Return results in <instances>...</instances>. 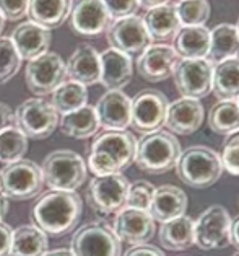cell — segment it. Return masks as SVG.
Segmentation results:
<instances>
[{"label": "cell", "mask_w": 239, "mask_h": 256, "mask_svg": "<svg viewBox=\"0 0 239 256\" xmlns=\"http://www.w3.org/2000/svg\"><path fill=\"white\" fill-rule=\"evenodd\" d=\"M239 54V34L236 26L230 23L217 24L210 30V48L207 54V60L212 66H217L220 62L238 58Z\"/></svg>", "instance_id": "4316f807"}, {"label": "cell", "mask_w": 239, "mask_h": 256, "mask_svg": "<svg viewBox=\"0 0 239 256\" xmlns=\"http://www.w3.org/2000/svg\"><path fill=\"white\" fill-rule=\"evenodd\" d=\"M181 154L178 137L168 130H156L137 140L134 164L148 174H163L174 170Z\"/></svg>", "instance_id": "7a4b0ae2"}, {"label": "cell", "mask_w": 239, "mask_h": 256, "mask_svg": "<svg viewBox=\"0 0 239 256\" xmlns=\"http://www.w3.org/2000/svg\"><path fill=\"white\" fill-rule=\"evenodd\" d=\"M99 62H101V84L108 90H122L127 86L134 76V66H132V58L127 54L119 52L116 49H106L99 54Z\"/></svg>", "instance_id": "44dd1931"}, {"label": "cell", "mask_w": 239, "mask_h": 256, "mask_svg": "<svg viewBox=\"0 0 239 256\" xmlns=\"http://www.w3.org/2000/svg\"><path fill=\"white\" fill-rule=\"evenodd\" d=\"M236 103H238V106H239V98H238V100H236Z\"/></svg>", "instance_id": "f5cc1de1"}, {"label": "cell", "mask_w": 239, "mask_h": 256, "mask_svg": "<svg viewBox=\"0 0 239 256\" xmlns=\"http://www.w3.org/2000/svg\"><path fill=\"white\" fill-rule=\"evenodd\" d=\"M59 121V113L44 98H29L15 111V128L33 140L51 137L57 129Z\"/></svg>", "instance_id": "8992f818"}, {"label": "cell", "mask_w": 239, "mask_h": 256, "mask_svg": "<svg viewBox=\"0 0 239 256\" xmlns=\"http://www.w3.org/2000/svg\"><path fill=\"white\" fill-rule=\"evenodd\" d=\"M124 256H166V254L163 253V250L153 245H148V243H143V245H135L129 248Z\"/></svg>", "instance_id": "7bdbcfd3"}, {"label": "cell", "mask_w": 239, "mask_h": 256, "mask_svg": "<svg viewBox=\"0 0 239 256\" xmlns=\"http://www.w3.org/2000/svg\"><path fill=\"white\" fill-rule=\"evenodd\" d=\"M220 158H222L223 170L233 176H239V130L226 136Z\"/></svg>", "instance_id": "74e56055"}, {"label": "cell", "mask_w": 239, "mask_h": 256, "mask_svg": "<svg viewBox=\"0 0 239 256\" xmlns=\"http://www.w3.org/2000/svg\"><path fill=\"white\" fill-rule=\"evenodd\" d=\"M236 30H238V34H239V18H238V24H236Z\"/></svg>", "instance_id": "f907efd6"}, {"label": "cell", "mask_w": 239, "mask_h": 256, "mask_svg": "<svg viewBox=\"0 0 239 256\" xmlns=\"http://www.w3.org/2000/svg\"><path fill=\"white\" fill-rule=\"evenodd\" d=\"M209 128L217 134L230 136L239 130V106L236 100L218 102L209 111Z\"/></svg>", "instance_id": "d6a6232c"}, {"label": "cell", "mask_w": 239, "mask_h": 256, "mask_svg": "<svg viewBox=\"0 0 239 256\" xmlns=\"http://www.w3.org/2000/svg\"><path fill=\"white\" fill-rule=\"evenodd\" d=\"M130 128L138 134H152L161 130L166 121L168 98L160 90H142L130 100Z\"/></svg>", "instance_id": "30bf717a"}, {"label": "cell", "mask_w": 239, "mask_h": 256, "mask_svg": "<svg viewBox=\"0 0 239 256\" xmlns=\"http://www.w3.org/2000/svg\"><path fill=\"white\" fill-rule=\"evenodd\" d=\"M103 4L112 22L135 15L137 10L140 8L138 0H103Z\"/></svg>", "instance_id": "ab89813d"}, {"label": "cell", "mask_w": 239, "mask_h": 256, "mask_svg": "<svg viewBox=\"0 0 239 256\" xmlns=\"http://www.w3.org/2000/svg\"><path fill=\"white\" fill-rule=\"evenodd\" d=\"M106 38L112 49L127 54L129 58L140 56L153 42L143 24L142 16L137 15L112 22L106 31Z\"/></svg>", "instance_id": "4fadbf2b"}, {"label": "cell", "mask_w": 239, "mask_h": 256, "mask_svg": "<svg viewBox=\"0 0 239 256\" xmlns=\"http://www.w3.org/2000/svg\"><path fill=\"white\" fill-rule=\"evenodd\" d=\"M28 137L16 128L5 129L0 132V164H15L28 154Z\"/></svg>", "instance_id": "836d02e7"}, {"label": "cell", "mask_w": 239, "mask_h": 256, "mask_svg": "<svg viewBox=\"0 0 239 256\" xmlns=\"http://www.w3.org/2000/svg\"><path fill=\"white\" fill-rule=\"evenodd\" d=\"M153 194H155V186L145 180H138L135 183L129 184L127 202H125V206L132 209L148 210L150 204H152Z\"/></svg>", "instance_id": "8d00e7d4"}, {"label": "cell", "mask_w": 239, "mask_h": 256, "mask_svg": "<svg viewBox=\"0 0 239 256\" xmlns=\"http://www.w3.org/2000/svg\"><path fill=\"white\" fill-rule=\"evenodd\" d=\"M142 20L150 38L156 42H166L174 40V36L182 28L178 12H176V5L169 4L147 10V14L142 16Z\"/></svg>", "instance_id": "cb8c5ba5"}, {"label": "cell", "mask_w": 239, "mask_h": 256, "mask_svg": "<svg viewBox=\"0 0 239 256\" xmlns=\"http://www.w3.org/2000/svg\"><path fill=\"white\" fill-rule=\"evenodd\" d=\"M60 130L72 139L85 140L96 136L99 130V121L94 106L85 104L83 108L67 113L59 121Z\"/></svg>", "instance_id": "f1b7e54d"}, {"label": "cell", "mask_w": 239, "mask_h": 256, "mask_svg": "<svg viewBox=\"0 0 239 256\" xmlns=\"http://www.w3.org/2000/svg\"><path fill=\"white\" fill-rule=\"evenodd\" d=\"M231 240V217L223 206L213 204L194 220V245L202 252L223 250Z\"/></svg>", "instance_id": "ba28073f"}, {"label": "cell", "mask_w": 239, "mask_h": 256, "mask_svg": "<svg viewBox=\"0 0 239 256\" xmlns=\"http://www.w3.org/2000/svg\"><path fill=\"white\" fill-rule=\"evenodd\" d=\"M3 28H5V18L2 16V14H0V34H2Z\"/></svg>", "instance_id": "681fc988"}, {"label": "cell", "mask_w": 239, "mask_h": 256, "mask_svg": "<svg viewBox=\"0 0 239 256\" xmlns=\"http://www.w3.org/2000/svg\"><path fill=\"white\" fill-rule=\"evenodd\" d=\"M10 128H15V111L0 102V132Z\"/></svg>", "instance_id": "ee69618b"}, {"label": "cell", "mask_w": 239, "mask_h": 256, "mask_svg": "<svg viewBox=\"0 0 239 256\" xmlns=\"http://www.w3.org/2000/svg\"><path fill=\"white\" fill-rule=\"evenodd\" d=\"M181 26H205L210 18L209 0H181L176 5Z\"/></svg>", "instance_id": "e575fe53"}, {"label": "cell", "mask_w": 239, "mask_h": 256, "mask_svg": "<svg viewBox=\"0 0 239 256\" xmlns=\"http://www.w3.org/2000/svg\"><path fill=\"white\" fill-rule=\"evenodd\" d=\"M73 7V0H29L28 16L31 22L49 31L64 24Z\"/></svg>", "instance_id": "d4e9b609"}, {"label": "cell", "mask_w": 239, "mask_h": 256, "mask_svg": "<svg viewBox=\"0 0 239 256\" xmlns=\"http://www.w3.org/2000/svg\"><path fill=\"white\" fill-rule=\"evenodd\" d=\"M233 256H239V252H238V253H235V254H233Z\"/></svg>", "instance_id": "816d5d0a"}, {"label": "cell", "mask_w": 239, "mask_h": 256, "mask_svg": "<svg viewBox=\"0 0 239 256\" xmlns=\"http://www.w3.org/2000/svg\"><path fill=\"white\" fill-rule=\"evenodd\" d=\"M130 98L122 90H108L94 106L99 128L104 130H125L130 126Z\"/></svg>", "instance_id": "ac0fdd59"}, {"label": "cell", "mask_w": 239, "mask_h": 256, "mask_svg": "<svg viewBox=\"0 0 239 256\" xmlns=\"http://www.w3.org/2000/svg\"><path fill=\"white\" fill-rule=\"evenodd\" d=\"M10 40L15 44V49L20 54L21 60H33L47 52L52 34L51 31L39 26V24L26 22L18 24L11 33Z\"/></svg>", "instance_id": "ffe728a7"}, {"label": "cell", "mask_w": 239, "mask_h": 256, "mask_svg": "<svg viewBox=\"0 0 239 256\" xmlns=\"http://www.w3.org/2000/svg\"><path fill=\"white\" fill-rule=\"evenodd\" d=\"M230 243L239 252V217L231 220V240Z\"/></svg>", "instance_id": "f6af8a7d"}, {"label": "cell", "mask_w": 239, "mask_h": 256, "mask_svg": "<svg viewBox=\"0 0 239 256\" xmlns=\"http://www.w3.org/2000/svg\"><path fill=\"white\" fill-rule=\"evenodd\" d=\"M212 92L218 102L239 98V58H233L213 66Z\"/></svg>", "instance_id": "f546056e"}, {"label": "cell", "mask_w": 239, "mask_h": 256, "mask_svg": "<svg viewBox=\"0 0 239 256\" xmlns=\"http://www.w3.org/2000/svg\"><path fill=\"white\" fill-rule=\"evenodd\" d=\"M129 184L122 173L94 176L86 190L88 206L99 216H116L125 208Z\"/></svg>", "instance_id": "52a82bcc"}, {"label": "cell", "mask_w": 239, "mask_h": 256, "mask_svg": "<svg viewBox=\"0 0 239 256\" xmlns=\"http://www.w3.org/2000/svg\"><path fill=\"white\" fill-rule=\"evenodd\" d=\"M179 62L178 54L168 44L148 46L137 59V72L150 84H158L173 77L174 67Z\"/></svg>", "instance_id": "2e32d148"}, {"label": "cell", "mask_w": 239, "mask_h": 256, "mask_svg": "<svg viewBox=\"0 0 239 256\" xmlns=\"http://www.w3.org/2000/svg\"><path fill=\"white\" fill-rule=\"evenodd\" d=\"M160 245L169 252H184L194 245V220L187 216L161 224L158 230Z\"/></svg>", "instance_id": "83f0119b"}, {"label": "cell", "mask_w": 239, "mask_h": 256, "mask_svg": "<svg viewBox=\"0 0 239 256\" xmlns=\"http://www.w3.org/2000/svg\"><path fill=\"white\" fill-rule=\"evenodd\" d=\"M67 77L72 82L81 85H96L101 78V62L99 54L91 44H81L75 49L70 59L65 64Z\"/></svg>", "instance_id": "7402d4cb"}, {"label": "cell", "mask_w": 239, "mask_h": 256, "mask_svg": "<svg viewBox=\"0 0 239 256\" xmlns=\"http://www.w3.org/2000/svg\"><path fill=\"white\" fill-rule=\"evenodd\" d=\"M44 176L33 160L21 158L0 170V192L13 201H29L41 194Z\"/></svg>", "instance_id": "5b68a950"}, {"label": "cell", "mask_w": 239, "mask_h": 256, "mask_svg": "<svg viewBox=\"0 0 239 256\" xmlns=\"http://www.w3.org/2000/svg\"><path fill=\"white\" fill-rule=\"evenodd\" d=\"M67 67L57 52H46L33 60H28L24 80L28 90L37 98L52 95L54 90L65 82Z\"/></svg>", "instance_id": "8fae6325"}, {"label": "cell", "mask_w": 239, "mask_h": 256, "mask_svg": "<svg viewBox=\"0 0 239 256\" xmlns=\"http://www.w3.org/2000/svg\"><path fill=\"white\" fill-rule=\"evenodd\" d=\"M21 67V58L10 38L0 36V85L13 78Z\"/></svg>", "instance_id": "d590c367"}, {"label": "cell", "mask_w": 239, "mask_h": 256, "mask_svg": "<svg viewBox=\"0 0 239 256\" xmlns=\"http://www.w3.org/2000/svg\"><path fill=\"white\" fill-rule=\"evenodd\" d=\"M42 256H73L70 252V248H57V250H51V252H46Z\"/></svg>", "instance_id": "c3c4849f"}, {"label": "cell", "mask_w": 239, "mask_h": 256, "mask_svg": "<svg viewBox=\"0 0 239 256\" xmlns=\"http://www.w3.org/2000/svg\"><path fill=\"white\" fill-rule=\"evenodd\" d=\"M83 214V201L75 191L51 190L39 196L33 208L34 226L46 235L62 236L78 226Z\"/></svg>", "instance_id": "6da1fadb"}, {"label": "cell", "mask_w": 239, "mask_h": 256, "mask_svg": "<svg viewBox=\"0 0 239 256\" xmlns=\"http://www.w3.org/2000/svg\"><path fill=\"white\" fill-rule=\"evenodd\" d=\"M112 230L117 235L121 243H127L130 246L148 243L155 236L156 227L148 210L132 209L125 206L114 217Z\"/></svg>", "instance_id": "5bb4252c"}, {"label": "cell", "mask_w": 239, "mask_h": 256, "mask_svg": "<svg viewBox=\"0 0 239 256\" xmlns=\"http://www.w3.org/2000/svg\"><path fill=\"white\" fill-rule=\"evenodd\" d=\"M223 165L220 155L210 147L194 146L181 154L176 174L194 190H207L222 178Z\"/></svg>", "instance_id": "3957f363"}, {"label": "cell", "mask_w": 239, "mask_h": 256, "mask_svg": "<svg viewBox=\"0 0 239 256\" xmlns=\"http://www.w3.org/2000/svg\"><path fill=\"white\" fill-rule=\"evenodd\" d=\"M187 209V196L178 186L165 184L155 188V194L150 204L148 214L155 222L165 224L186 214Z\"/></svg>", "instance_id": "603a6c76"}, {"label": "cell", "mask_w": 239, "mask_h": 256, "mask_svg": "<svg viewBox=\"0 0 239 256\" xmlns=\"http://www.w3.org/2000/svg\"><path fill=\"white\" fill-rule=\"evenodd\" d=\"M210 48V30L205 26H182L173 40L179 59H207Z\"/></svg>", "instance_id": "484cf974"}, {"label": "cell", "mask_w": 239, "mask_h": 256, "mask_svg": "<svg viewBox=\"0 0 239 256\" xmlns=\"http://www.w3.org/2000/svg\"><path fill=\"white\" fill-rule=\"evenodd\" d=\"M44 184L55 191H77L86 181V165L77 152L55 150L41 166Z\"/></svg>", "instance_id": "277c9868"}, {"label": "cell", "mask_w": 239, "mask_h": 256, "mask_svg": "<svg viewBox=\"0 0 239 256\" xmlns=\"http://www.w3.org/2000/svg\"><path fill=\"white\" fill-rule=\"evenodd\" d=\"M47 235L39 227L28 224L13 232L10 256H42L47 252Z\"/></svg>", "instance_id": "4dcf8cb0"}, {"label": "cell", "mask_w": 239, "mask_h": 256, "mask_svg": "<svg viewBox=\"0 0 239 256\" xmlns=\"http://www.w3.org/2000/svg\"><path fill=\"white\" fill-rule=\"evenodd\" d=\"M70 252L73 256H121L122 243L108 224L90 222L73 234Z\"/></svg>", "instance_id": "9c48e42d"}, {"label": "cell", "mask_w": 239, "mask_h": 256, "mask_svg": "<svg viewBox=\"0 0 239 256\" xmlns=\"http://www.w3.org/2000/svg\"><path fill=\"white\" fill-rule=\"evenodd\" d=\"M88 168L94 176H108V174L121 173V168L109 155L103 152H88Z\"/></svg>", "instance_id": "f35d334b"}, {"label": "cell", "mask_w": 239, "mask_h": 256, "mask_svg": "<svg viewBox=\"0 0 239 256\" xmlns=\"http://www.w3.org/2000/svg\"><path fill=\"white\" fill-rule=\"evenodd\" d=\"M204 122V106L199 100L179 98L168 104L165 126L168 132L178 136H191Z\"/></svg>", "instance_id": "d6986e66"}, {"label": "cell", "mask_w": 239, "mask_h": 256, "mask_svg": "<svg viewBox=\"0 0 239 256\" xmlns=\"http://www.w3.org/2000/svg\"><path fill=\"white\" fill-rule=\"evenodd\" d=\"M179 2H181V0H179Z\"/></svg>", "instance_id": "db71d44e"}, {"label": "cell", "mask_w": 239, "mask_h": 256, "mask_svg": "<svg viewBox=\"0 0 239 256\" xmlns=\"http://www.w3.org/2000/svg\"><path fill=\"white\" fill-rule=\"evenodd\" d=\"M13 228L7 222H0V256H10Z\"/></svg>", "instance_id": "b9f144b4"}, {"label": "cell", "mask_w": 239, "mask_h": 256, "mask_svg": "<svg viewBox=\"0 0 239 256\" xmlns=\"http://www.w3.org/2000/svg\"><path fill=\"white\" fill-rule=\"evenodd\" d=\"M68 20L73 33L86 38L106 33L112 23L103 0H78L73 4Z\"/></svg>", "instance_id": "9a60e30c"}, {"label": "cell", "mask_w": 239, "mask_h": 256, "mask_svg": "<svg viewBox=\"0 0 239 256\" xmlns=\"http://www.w3.org/2000/svg\"><path fill=\"white\" fill-rule=\"evenodd\" d=\"M90 152H103L109 155L122 172L134 164L137 139L129 130H103L93 139Z\"/></svg>", "instance_id": "e0dca14e"}, {"label": "cell", "mask_w": 239, "mask_h": 256, "mask_svg": "<svg viewBox=\"0 0 239 256\" xmlns=\"http://www.w3.org/2000/svg\"><path fill=\"white\" fill-rule=\"evenodd\" d=\"M169 0H138V5L145 10H152L156 7H163V5H168Z\"/></svg>", "instance_id": "bcb514c9"}, {"label": "cell", "mask_w": 239, "mask_h": 256, "mask_svg": "<svg viewBox=\"0 0 239 256\" xmlns=\"http://www.w3.org/2000/svg\"><path fill=\"white\" fill-rule=\"evenodd\" d=\"M213 66L207 59H179L173 78L182 98L200 100L212 92Z\"/></svg>", "instance_id": "7c38bea8"}, {"label": "cell", "mask_w": 239, "mask_h": 256, "mask_svg": "<svg viewBox=\"0 0 239 256\" xmlns=\"http://www.w3.org/2000/svg\"><path fill=\"white\" fill-rule=\"evenodd\" d=\"M52 108L57 111L59 114L72 113L75 110H80L88 103V92L86 86L77 84V82H64L57 90H54L51 102Z\"/></svg>", "instance_id": "1f68e13d"}, {"label": "cell", "mask_w": 239, "mask_h": 256, "mask_svg": "<svg viewBox=\"0 0 239 256\" xmlns=\"http://www.w3.org/2000/svg\"><path fill=\"white\" fill-rule=\"evenodd\" d=\"M29 0H0V14L8 22H18L28 15Z\"/></svg>", "instance_id": "60d3db41"}, {"label": "cell", "mask_w": 239, "mask_h": 256, "mask_svg": "<svg viewBox=\"0 0 239 256\" xmlns=\"http://www.w3.org/2000/svg\"><path fill=\"white\" fill-rule=\"evenodd\" d=\"M8 209H10L8 199L0 192V222L5 220V217H7V214H8Z\"/></svg>", "instance_id": "7dc6e473"}]
</instances>
